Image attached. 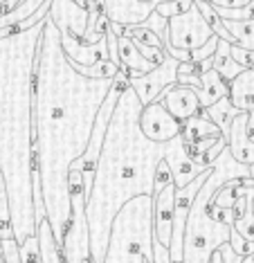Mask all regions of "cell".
<instances>
[{
	"label": "cell",
	"instance_id": "cell-1",
	"mask_svg": "<svg viewBox=\"0 0 254 263\" xmlns=\"http://www.w3.org/2000/svg\"><path fill=\"white\" fill-rule=\"evenodd\" d=\"M142 112V101L135 90L126 86L115 104L108 124L101 153L95 166V176L113 173L115 182L90 191L86 200L88 245L90 259L101 263L106 256L111 223L126 200L135 196H153L155 166L169 151V142H151L142 135L137 119Z\"/></svg>",
	"mask_w": 254,
	"mask_h": 263
},
{
	"label": "cell",
	"instance_id": "cell-30",
	"mask_svg": "<svg viewBox=\"0 0 254 263\" xmlns=\"http://www.w3.org/2000/svg\"><path fill=\"white\" fill-rule=\"evenodd\" d=\"M247 126H250V137L254 140V112H250V122H247Z\"/></svg>",
	"mask_w": 254,
	"mask_h": 263
},
{
	"label": "cell",
	"instance_id": "cell-7",
	"mask_svg": "<svg viewBox=\"0 0 254 263\" xmlns=\"http://www.w3.org/2000/svg\"><path fill=\"white\" fill-rule=\"evenodd\" d=\"M250 112L247 110H241L237 117L232 119L229 124V130H227V151L232 155L237 162L241 164H254V140L250 137Z\"/></svg>",
	"mask_w": 254,
	"mask_h": 263
},
{
	"label": "cell",
	"instance_id": "cell-19",
	"mask_svg": "<svg viewBox=\"0 0 254 263\" xmlns=\"http://www.w3.org/2000/svg\"><path fill=\"white\" fill-rule=\"evenodd\" d=\"M232 227L239 232L245 241H254V212H252V196L247 198V205H245V212L241 214L239 218H234Z\"/></svg>",
	"mask_w": 254,
	"mask_h": 263
},
{
	"label": "cell",
	"instance_id": "cell-29",
	"mask_svg": "<svg viewBox=\"0 0 254 263\" xmlns=\"http://www.w3.org/2000/svg\"><path fill=\"white\" fill-rule=\"evenodd\" d=\"M214 7H243L250 0H209Z\"/></svg>",
	"mask_w": 254,
	"mask_h": 263
},
{
	"label": "cell",
	"instance_id": "cell-23",
	"mask_svg": "<svg viewBox=\"0 0 254 263\" xmlns=\"http://www.w3.org/2000/svg\"><path fill=\"white\" fill-rule=\"evenodd\" d=\"M169 182H173V173L171 169H169V164H167V160L162 158L158 166H155V176H153V194H158V191L165 187V184Z\"/></svg>",
	"mask_w": 254,
	"mask_h": 263
},
{
	"label": "cell",
	"instance_id": "cell-8",
	"mask_svg": "<svg viewBox=\"0 0 254 263\" xmlns=\"http://www.w3.org/2000/svg\"><path fill=\"white\" fill-rule=\"evenodd\" d=\"M155 101H162V106H165L180 124H183L185 119H189V117L201 112V101H198L196 88H191V86L173 83V86H169Z\"/></svg>",
	"mask_w": 254,
	"mask_h": 263
},
{
	"label": "cell",
	"instance_id": "cell-32",
	"mask_svg": "<svg viewBox=\"0 0 254 263\" xmlns=\"http://www.w3.org/2000/svg\"><path fill=\"white\" fill-rule=\"evenodd\" d=\"M252 70H254V63H252Z\"/></svg>",
	"mask_w": 254,
	"mask_h": 263
},
{
	"label": "cell",
	"instance_id": "cell-3",
	"mask_svg": "<svg viewBox=\"0 0 254 263\" xmlns=\"http://www.w3.org/2000/svg\"><path fill=\"white\" fill-rule=\"evenodd\" d=\"M178 65H180L178 59H173V57L167 54L165 61L158 63L153 70H149L147 74L129 77V86L135 90L137 99L142 101V106L155 101L169 86L178 83Z\"/></svg>",
	"mask_w": 254,
	"mask_h": 263
},
{
	"label": "cell",
	"instance_id": "cell-15",
	"mask_svg": "<svg viewBox=\"0 0 254 263\" xmlns=\"http://www.w3.org/2000/svg\"><path fill=\"white\" fill-rule=\"evenodd\" d=\"M180 135H183V140L187 142V144H191V142H198V140H203V137L223 135V133L211 119H207L205 115L198 112V115L185 119V122L180 124Z\"/></svg>",
	"mask_w": 254,
	"mask_h": 263
},
{
	"label": "cell",
	"instance_id": "cell-21",
	"mask_svg": "<svg viewBox=\"0 0 254 263\" xmlns=\"http://www.w3.org/2000/svg\"><path fill=\"white\" fill-rule=\"evenodd\" d=\"M193 0H165V3H158L155 5V11H158L160 16H165V18H171V16L175 14H183V11H187L191 7Z\"/></svg>",
	"mask_w": 254,
	"mask_h": 263
},
{
	"label": "cell",
	"instance_id": "cell-11",
	"mask_svg": "<svg viewBox=\"0 0 254 263\" xmlns=\"http://www.w3.org/2000/svg\"><path fill=\"white\" fill-rule=\"evenodd\" d=\"M117 57H119V68L126 70L129 77L147 74L149 70L155 68V63L149 61L147 57H142V52L135 47V43L124 34L117 36Z\"/></svg>",
	"mask_w": 254,
	"mask_h": 263
},
{
	"label": "cell",
	"instance_id": "cell-20",
	"mask_svg": "<svg viewBox=\"0 0 254 263\" xmlns=\"http://www.w3.org/2000/svg\"><path fill=\"white\" fill-rule=\"evenodd\" d=\"M18 252H21V263H43L41 245H39V234H29L25 241L18 245Z\"/></svg>",
	"mask_w": 254,
	"mask_h": 263
},
{
	"label": "cell",
	"instance_id": "cell-31",
	"mask_svg": "<svg viewBox=\"0 0 254 263\" xmlns=\"http://www.w3.org/2000/svg\"><path fill=\"white\" fill-rule=\"evenodd\" d=\"M149 3H151V5H153V7H155V5H158V3H165V0H149Z\"/></svg>",
	"mask_w": 254,
	"mask_h": 263
},
{
	"label": "cell",
	"instance_id": "cell-5",
	"mask_svg": "<svg viewBox=\"0 0 254 263\" xmlns=\"http://www.w3.org/2000/svg\"><path fill=\"white\" fill-rule=\"evenodd\" d=\"M47 18L57 25L61 34L83 39V32L88 25V9L77 0H50Z\"/></svg>",
	"mask_w": 254,
	"mask_h": 263
},
{
	"label": "cell",
	"instance_id": "cell-9",
	"mask_svg": "<svg viewBox=\"0 0 254 263\" xmlns=\"http://www.w3.org/2000/svg\"><path fill=\"white\" fill-rule=\"evenodd\" d=\"M104 7V14L117 25H137L153 11L149 0H97Z\"/></svg>",
	"mask_w": 254,
	"mask_h": 263
},
{
	"label": "cell",
	"instance_id": "cell-2",
	"mask_svg": "<svg viewBox=\"0 0 254 263\" xmlns=\"http://www.w3.org/2000/svg\"><path fill=\"white\" fill-rule=\"evenodd\" d=\"M211 36H214L211 27L203 18L196 3H191V7L187 11L167 18V36L162 39V45L169 43L178 50H196Z\"/></svg>",
	"mask_w": 254,
	"mask_h": 263
},
{
	"label": "cell",
	"instance_id": "cell-17",
	"mask_svg": "<svg viewBox=\"0 0 254 263\" xmlns=\"http://www.w3.org/2000/svg\"><path fill=\"white\" fill-rule=\"evenodd\" d=\"M223 25H225V29L234 36L237 45L245 47V50H254V18H247V21H225L223 18Z\"/></svg>",
	"mask_w": 254,
	"mask_h": 263
},
{
	"label": "cell",
	"instance_id": "cell-13",
	"mask_svg": "<svg viewBox=\"0 0 254 263\" xmlns=\"http://www.w3.org/2000/svg\"><path fill=\"white\" fill-rule=\"evenodd\" d=\"M229 90V83L223 79V77L216 72V70H207V72L201 74V88L196 90L198 101H201V110L207 108V106L216 104L221 97H225Z\"/></svg>",
	"mask_w": 254,
	"mask_h": 263
},
{
	"label": "cell",
	"instance_id": "cell-22",
	"mask_svg": "<svg viewBox=\"0 0 254 263\" xmlns=\"http://www.w3.org/2000/svg\"><path fill=\"white\" fill-rule=\"evenodd\" d=\"M137 25L151 29V32H153V34H158L160 41L167 36V18H165V16H160L155 9L151 11V14H149V16H147V18H144L142 23H137Z\"/></svg>",
	"mask_w": 254,
	"mask_h": 263
},
{
	"label": "cell",
	"instance_id": "cell-27",
	"mask_svg": "<svg viewBox=\"0 0 254 263\" xmlns=\"http://www.w3.org/2000/svg\"><path fill=\"white\" fill-rule=\"evenodd\" d=\"M151 252H153V259H151V263H169V250L158 241V238H153V236H151Z\"/></svg>",
	"mask_w": 254,
	"mask_h": 263
},
{
	"label": "cell",
	"instance_id": "cell-33",
	"mask_svg": "<svg viewBox=\"0 0 254 263\" xmlns=\"http://www.w3.org/2000/svg\"><path fill=\"white\" fill-rule=\"evenodd\" d=\"M147 263H151V261H147Z\"/></svg>",
	"mask_w": 254,
	"mask_h": 263
},
{
	"label": "cell",
	"instance_id": "cell-18",
	"mask_svg": "<svg viewBox=\"0 0 254 263\" xmlns=\"http://www.w3.org/2000/svg\"><path fill=\"white\" fill-rule=\"evenodd\" d=\"M70 65L79 74L88 77V79H113V77L117 74V70H119L111 59H101V61H97L93 65H79V63H70Z\"/></svg>",
	"mask_w": 254,
	"mask_h": 263
},
{
	"label": "cell",
	"instance_id": "cell-14",
	"mask_svg": "<svg viewBox=\"0 0 254 263\" xmlns=\"http://www.w3.org/2000/svg\"><path fill=\"white\" fill-rule=\"evenodd\" d=\"M211 70H216V72H219L227 83L232 81L239 72H243V70H245L243 65H239L237 61H234V57H232V43H229V41L219 39L214 54H211Z\"/></svg>",
	"mask_w": 254,
	"mask_h": 263
},
{
	"label": "cell",
	"instance_id": "cell-25",
	"mask_svg": "<svg viewBox=\"0 0 254 263\" xmlns=\"http://www.w3.org/2000/svg\"><path fill=\"white\" fill-rule=\"evenodd\" d=\"M216 43H219V36H216V34H214V36L205 41V43H203L201 47H196V50H189L191 61H193V63H201L203 59L211 57V54H214V50H216Z\"/></svg>",
	"mask_w": 254,
	"mask_h": 263
},
{
	"label": "cell",
	"instance_id": "cell-24",
	"mask_svg": "<svg viewBox=\"0 0 254 263\" xmlns=\"http://www.w3.org/2000/svg\"><path fill=\"white\" fill-rule=\"evenodd\" d=\"M229 245H232V250L237 254H241V256H245V254H252L254 252V241H245L243 236L239 234L237 230H229V241H227Z\"/></svg>",
	"mask_w": 254,
	"mask_h": 263
},
{
	"label": "cell",
	"instance_id": "cell-28",
	"mask_svg": "<svg viewBox=\"0 0 254 263\" xmlns=\"http://www.w3.org/2000/svg\"><path fill=\"white\" fill-rule=\"evenodd\" d=\"M178 83L180 86H191V88H201V74L191 72V74H178Z\"/></svg>",
	"mask_w": 254,
	"mask_h": 263
},
{
	"label": "cell",
	"instance_id": "cell-10",
	"mask_svg": "<svg viewBox=\"0 0 254 263\" xmlns=\"http://www.w3.org/2000/svg\"><path fill=\"white\" fill-rule=\"evenodd\" d=\"M61 50L70 63H79V65H93L97 61H101V59H108L106 36L101 41H97V43H86L81 39L61 34Z\"/></svg>",
	"mask_w": 254,
	"mask_h": 263
},
{
	"label": "cell",
	"instance_id": "cell-16",
	"mask_svg": "<svg viewBox=\"0 0 254 263\" xmlns=\"http://www.w3.org/2000/svg\"><path fill=\"white\" fill-rule=\"evenodd\" d=\"M239 108L237 106L229 101V97L225 95V97H221L216 104H211V106H207V108H203L201 110V115H205L207 119H211V122L216 124V126L221 128V133H223V137H227V130H229V124H232V119L239 115Z\"/></svg>",
	"mask_w": 254,
	"mask_h": 263
},
{
	"label": "cell",
	"instance_id": "cell-6",
	"mask_svg": "<svg viewBox=\"0 0 254 263\" xmlns=\"http://www.w3.org/2000/svg\"><path fill=\"white\" fill-rule=\"evenodd\" d=\"M173 207H175V184H165L158 194H153V238L165 245L171 241V227H173Z\"/></svg>",
	"mask_w": 254,
	"mask_h": 263
},
{
	"label": "cell",
	"instance_id": "cell-4",
	"mask_svg": "<svg viewBox=\"0 0 254 263\" xmlns=\"http://www.w3.org/2000/svg\"><path fill=\"white\" fill-rule=\"evenodd\" d=\"M137 126L151 142H169L175 135H180V122L162 106V101H151V104L142 106Z\"/></svg>",
	"mask_w": 254,
	"mask_h": 263
},
{
	"label": "cell",
	"instance_id": "cell-12",
	"mask_svg": "<svg viewBox=\"0 0 254 263\" xmlns=\"http://www.w3.org/2000/svg\"><path fill=\"white\" fill-rule=\"evenodd\" d=\"M227 97L239 110L254 112V70L245 68L229 81Z\"/></svg>",
	"mask_w": 254,
	"mask_h": 263
},
{
	"label": "cell",
	"instance_id": "cell-26",
	"mask_svg": "<svg viewBox=\"0 0 254 263\" xmlns=\"http://www.w3.org/2000/svg\"><path fill=\"white\" fill-rule=\"evenodd\" d=\"M232 57L243 68H252V63H254V50H245V47H241L237 43H232Z\"/></svg>",
	"mask_w": 254,
	"mask_h": 263
}]
</instances>
